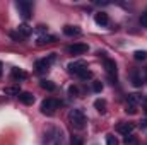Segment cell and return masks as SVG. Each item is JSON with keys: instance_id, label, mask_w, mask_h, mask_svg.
Returning <instances> with one entry per match:
<instances>
[{"instance_id": "7402d4cb", "label": "cell", "mask_w": 147, "mask_h": 145, "mask_svg": "<svg viewBox=\"0 0 147 145\" xmlns=\"http://www.w3.org/2000/svg\"><path fill=\"white\" fill-rule=\"evenodd\" d=\"M125 113H127V114H135V113H137V108H135L134 104H127V109H125Z\"/></svg>"}, {"instance_id": "5bb4252c", "label": "cell", "mask_w": 147, "mask_h": 145, "mask_svg": "<svg viewBox=\"0 0 147 145\" xmlns=\"http://www.w3.org/2000/svg\"><path fill=\"white\" fill-rule=\"evenodd\" d=\"M43 89H46V91H55V84L53 82H50V80H41V84H39Z\"/></svg>"}, {"instance_id": "4316f807", "label": "cell", "mask_w": 147, "mask_h": 145, "mask_svg": "<svg viewBox=\"0 0 147 145\" xmlns=\"http://www.w3.org/2000/svg\"><path fill=\"white\" fill-rule=\"evenodd\" d=\"M72 145H82V140L79 137H74L72 138Z\"/></svg>"}, {"instance_id": "6da1fadb", "label": "cell", "mask_w": 147, "mask_h": 145, "mask_svg": "<svg viewBox=\"0 0 147 145\" xmlns=\"http://www.w3.org/2000/svg\"><path fill=\"white\" fill-rule=\"evenodd\" d=\"M69 121H70V125H72L74 128H77V130H82L86 126V123H87L86 114H84L82 109H70L69 111Z\"/></svg>"}, {"instance_id": "d4e9b609", "label": "cell", "mask_w": 147, "mask_h": 145, "mask_svg": "<svg viewBox=\"0 0 147 145\" xmlns=\"http://www.w3.org/2000/svg\"><path fill=\"white\" fill-rule=\"evenodd\" d=\"M140 24H142L144 28H147V10L142 14V15H140Z\"/></svg>"}, {"instance_id": "52a82bcc", "label": "cell", "mask_w": 147, "mask_h": 145, "mask_svg": "<svg viewBox=\"0 0 147 145\" xmlns=\"http://www.w3.org/2000/svg\"><path fill=\"white\" fill-rule=\"evenodd\" d=\"M134 130H135V125L134 123H120L118 125V133H121L125 137H128Z\"/></svg>"}, {"instance_id": "ffe728a7", "label": "cell", "mask_w": 147, "mask_h": 145, "mask_svg": "<svg viewBox=\"0 0 147 145\" xmlns=\"http://www.w3.org/2000/svg\"><path fill=\"white\" fill-rule=\"evenodd\" d=\"M106 145H118V140L115 135H108L106 137Z\"/></svg>"}, {"instance_id": "ac0fdd59", "label": "cell", "mask_w": 147, "mask_h": 145, "mask_svg": "<svg viewBox=\"0 0 147 145\" xmlns=\"http://www.w3.org/2000/svg\"><path fill=\"white\" fill-rule=\"evenodd\" d=\"M5 94H9V96H19L21 91H19V87H5Z\"/></svg>"}, {"instance_id": "603a6c76", "label": "cell", "mask_w": 147, "mask_h": 145, "mask_svg": "<svg viewBox=\"0 0 147 145\" xmlns=\"http://www.w3.org/2000/svg\"><path fill=\"white\" fill-rule=\"evenodd\" d=\"M92 89H94L96 92H101V91H103V84H101V82H94V84H92Z\"/></svg>"}, {"instance_id": "7c38bea8", "label": "cell", "mask_w": 147, "mask_h": 145, "mask_svg": "<svg viewBox=\"0 0 147 145\" xmlns=\"http://www.w3.org/2000/svg\"><path fill=\"white\" fill-rule=\"evenodd\" d=\"M17 31H19V34L22 38H28L31 33H33V28H29L28 24H21L19 28H17Z\"/></svg>"}, {"instance_id": "2e32d148", "label": "cell", "mask_w": 147, "mask_h": 145, "mask_svg": "<svg viewBox=\"0 0 147 145\" xmlns=\"http://www.w3.org/2000/svg\"><path fill=\"white\" fill-rule=\"evenodd\" d=\"M55 38L53 36H39L38 38V44H46V43H53Z\"/></svg>"}, {"instance_id": "7a4b0ae2", "label": "cell", "mask_w": 147, "mask_h": 145, "mask_svg": "<svg viewBox=\"0 0 147 145\" xmlns=\"http://www.w3.org/2000/svg\"><path fill=\"white\" fill-rule=\"evenodd\" d=\"M57 108H58V101H57V99H45V101L41 103V113H43V114L51 116Z\"/></svg>"}, {"instance_id": "4fadbf2b", "label": "cell", "mask_w": 147, "mask_h": 145, "mask_svg": "<svg viewBox=\"0 0 147 145\" xmlns=\"http://www.w3.org/2000/svg\"><path fill=\"white\" fill-rule=\"evenodd\" d=\"M94 108L103 114V113L106 111V101H105V99H96V101H94Z\"/></svg>"}, {"instance_id": "cb8c5ba5", "label": "cell", "mask_w": 147, "mask_h": 145, "mask_svg": "<svg viewBox=\"0 0 147 145\" xmlns=\"http://www.w3.org/2000/svg\"><path fill=\"white\" fill-rule=\"evenodd\" d=\"M79 77H80V79H84V80H87V79H91V77H92V72L86 70V72H82V73H80Z\"/></svg>"}, {"instance_id": "f546056e", "label": "cell", "mask_w": 147, "mask_h": 145, "mask_svg": "<svg viewBox=\"0 0 147 145\" xmlns=\"http://www.w3.org/2000/svg\"><path fill=\"white\" fill-rule=\"evenodd\" d=\"M2 72H3V65L0 63V77H2Z\"/></svg>"}, {"instance_id": "d6986e66", "label": "cell", "mask_w": 147, "mask_h": 145, "mask_svg": "<svg viewBox=\"0 0 147 145\" xmlns=\"http://www.w3.org/2000/svg\"><path fill=\"white\" fill-rule=\"evenodd\" d=\"M12 77L14 79H26V72H22L19 68H12Z\"/></svg>"}, {"instance_id": "44dd1931", "label": "cell", "mask_w": 147, "mask_h": 145, "mask_svg": "<svg viewBox=\"0 0 147 145\" xmlns=\"http://www.w3.org/2000/svg\"><path fill=\"white\" fill-rule=\"evenodd\" d=\"M132 80H134V85H135V87H140V85H142V80H140V77H139L137 73L132 75Z\"/></svg>"}, {"instance_id": "30bf717a", "label": "cell", "mask_w": 147, "mask_h": 145, "mask_svg": "<svg viewBox=\"0 0 147 145\" xmlns=\"http://www.w3.org/2000/svg\"><path fill=\"white\" fill-rule=\"evenodd\" d=\"M94 21H96V24H99V26H108V22H110L108 14H105V12H98V14L94 15Z\"/></svg>"}, {"instance_id": "9c48e42d", "label": "cell", "mask_w": 147, "mask_h": 145, "mask_svg": "<svg viewBox=\"0 0 147 145\" xmlns=\"http://www.w3.org/2000/svg\"><path fill=\"white\" fill-rule=\"evenodd\" d=\"M105 68H106V72H108V75L110 77H116V63L113 62V60H110V58H106L105 60Z\"/></svg>"}, {"instance_id": "5b68a950", "label": "cell", "mask_w": 147, "mask_h": 145, "mask_svg": "<svg viewBox=\"0 0 147 145\" xmlns=\"http://www.w3.org/2000/svg\"><path fill=\"white\" fill-rule=\"evenodd\" d=\"M55 60V53H51L48 58H43V60H38L36 62V70L38 72H48V68H50V65H51V62Z\"/></svg>"}, {"instance_id": "277c9868", "label": "cell", "mask_w": 147, "mask_h": 145, "mask_svg": "<svg viewBox=\"0 0 147 145\" xmlns=\"http://www.w3.org/2000/svg\"><path fill=\"white\" fill-rule=\"evenodd\" d=\"M67 51H69L70 55H84V53L89 51V46L84 44V43H74V44H70V46L67 48Z\"/></svg>"}, {"instance_id": "8992f818", "label": "cell", "mask_w": 147, "mask_h": 145, "mask_svg": "<svg viewBox=\"0 0 147 145\" xmlns=\"http://www.w3.org/2000/svg\"><path fill=\"white\" fill-rule=\"evenodd\" d=\"M16 7H17L19 14H21L24 19H29V17H31V3H28V2H17Z\"/></svg>"}, {"instance_id": "9a60e30c", "label": "cell", "mask_w": 147, "mask_h": 145, "mask_svg": "<svg viewBox=\"0 0 147 145\" xmlns=\"http://www.w3.org/2000/svg\"><path fill=\"white\" fill-rule=\"evenodd\" d=\"M140 99H142V97H140L139 94H128V99H127V101H128V104H134V106H135Z\"/></svg>"}, {"instance_id": "e0dca14e", "label": "cell", "mask_w": 147, "mask_h": 145, "mask_svg": "<svg viewBox=\"0 0 147 145\" xmlns=\"http://www.w3.org/2000/svg\"><path fill=\"white\" fill-rule=\"evenodd\" d=\"M134 58H135V60H139V62H140V60H146V58H147V51H144V50L135 51V53H134Z\"/></svg>"}, {"instance_id": "3957f363", "label": "cell", "mask_w": 147, "mask_h": 145, "mask_svg": "<svg viewBox=\"0 0 147 145\" xmlns=\"http://www.w3.org/2000/svg\"><path fill=\"white\" fill-rule=\"evenodd\" d=\"M67 67H69V72L75 73V75H80L82 72H86V70H87V65H86V62H84V60H75V62H70Z\"/></svg>"}, {"instance_id": "484cf974", "label": "cell", "mask_w": 147, "mask_h": 145, "mask_svg": "<svg viewBox=\"0 0 147 145\" xmlns=\"http://www.w3.org/2000/svg\"><path fill=\"white\" fill-rule=\"evenodd\" d=\"M69 92H70V96H77V94H79V87L70 85V87H69Z\"/></svg>"}, {"instance_id": "f1b7e54d", "label": "cell", "mask_w": 147, "mask_h": 145, "mask_svg": "<svg viewBox=\"0 0 147 145\" xmlns=\"http://www.w3.org/2000/svg\"><path fill=\"white\" fill-rule=\"evenodd\" d=\"M140 128H147V119H142L140 121Z\"/></svg>"}, {"instance_id": "83f0119b", "label": "cell", "mask_w": 147, "mask_h": 145, "mask_svg": "<svg viewBox=\"0 0 147 145\" xmlns=\"http://www.w3.org/2000/svg\"><path fill=\"white\" fill-rule=\"evenodd\" d=\"M132 142H134V138H132L130 135H128V137H125V144H132Z\"/></svg>"}, {"instance_id": "ba28073f", "label": "cell", "mask_w": 147, "mask_h": 145, "mask_svg": "<svg viewBox=\"0 0 147 145\" xmlns=\"http://www.w3.org/2000/svg\"><path fill=\"white\" fill-rule=\"evenodd\" d=\"M17 97H19V101H21L22 104H28V106L34 103V96H33L31 92H21Z\"/></svg>"}, {"instance_id": "8fae6325", "label": "cell", "mask_w": 147, "mask_h": 145, "mask_svg": "<svg viewBox=\"0 0 147 145\" xmlns=\"http://www.w3.org/2000/svg\"><path fill=\"white\" fill-rule=\"evenodd\" d=\"M63 33H65L67 36H79L82 31H80L77 26H65V28H63Z\"/></svg>"}]
</instances>
